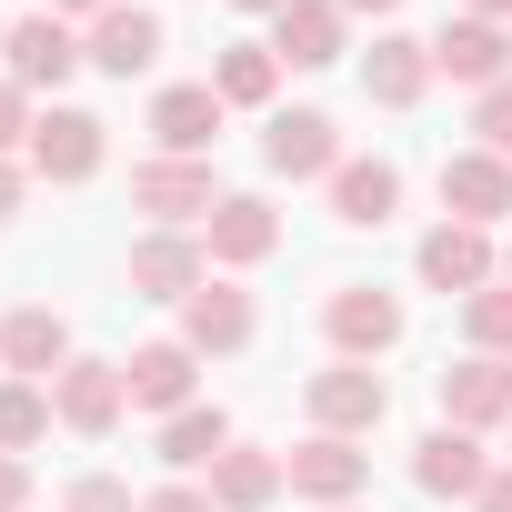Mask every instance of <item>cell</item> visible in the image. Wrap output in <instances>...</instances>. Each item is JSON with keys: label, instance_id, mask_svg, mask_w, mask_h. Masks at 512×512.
I'll list each match as a JSON object with an SVG mask.
<instances>
[{"label": "cell", "instance_id": "cell-8", "mask_svg": "<svg viewBox=\"0 0 512 512\" xmlns=\"http://www.w3.org/2000/svg\"><path fill=\"white\" fill-rule=\"evenodd\" d=\"M432 71H442V81H462V91L512 81V21H472V11H452V21L432 31Z\"/></svg>", "mask_w": 512, "mask_h": 512}, {"label": "cell", "instance_id": "cell-23", "mask_svg": "<svg viewBox=\"0 0 512 512\" xmlns=\"http://www.w3.org/2000/svg\"><path fill=\"white\" fill-rule=\"evenodd\" d=\"M201 482H211V502H221V512H272V502L292 492V482H282V452H262V442H231Z\"/></svg>", "mask_w": 512, "mask_h": 512}, {"label": "cell", "instance_id": "cell-36", "mask_svg": "<svg viewBox=\"0 0 512 512\" xmlns=\"http://www.w3.org/2000/svg\"><path fill=\"white\" fill-rule=\"evenodd\" d=\"M472 512H512V472H492V482L472 492Z\"/></svg>", "mask_w": 512, "mask_h": 512}, {"label": "cell", "instance_id": "cell-13", "mask_svg": "<svg viewBox=\"0 0 512 512\" xmlns=\"http://www.w3.org/2000/svg\"><path fill=\"white\" fill-rule=\"evenodd\" d=\"M121 382H131V412H161V422H171V412L201 402V352H191L181 332H171V342H141V352L121 362Z\"/></svg>", "mask_w": 512, "mask_h": 512}, {"label": "cell", "instance_id": "cell-7", "mask_svg": "<svg viewBox=\"0 0 512 512\" xmlns=\"http://www.w3.org/2000/svg\"><path fill=\"white\" fill-rule=\"evenodd\" d=\"M211 201H221L211 161H171V151H151V161L131 171V211H151L161 231H191V221H211Z\"/></svg>", "mask_w": 512, "mask_h": 512}, {"label": "cell", "instance_id": "cell-32", "mask_svg": "<svg viewBox=\"0 0 512 512\" xmlns=\"http://www.w3.org/2000/svg\"><path fill=\"white\" fill-rule=\"evenodd\" d=\"M141 512H221V502H211V482H161Z\"/></svg>", "mask_w": 512, "mask_h": 512}, {"label": "cell", "instance_id": "cell-33", "mask_svg": "<svg viewBox=\"0 0 512 512\" xmlns=\"http://www.w3.org/2000/svg\"><path fill=\"white\" fill-rule=\"evenodd\" d=\"M0 512H31V462L0 452Z\"/></svg>", "mask_w": 512, "mask_h": 512}, {"label": "cell", "instance_id": "cell-2", "mask_svg": "<svg viewBox=\"0 0 512 512\" xmlns=\"http://www.w3.org/2000/svg\"><path fill=\"white\" fill-rule=\"evenodd\" d=\"M302 402H312V432L372 442V432H382V412H392V382H382L372 362H322V372L302 382Z\"/></svg>", "mask_w": 512, "mask_h": 512}, {"label": "cell", "instance_id": "cell-11", "mask_svg": "<svg viewBox=\"0 0 512 512\" xmlns=\"http://www.w3.org/2000/svg\"><path fill=\"white\" fill-rule=\"evenodd\" d=\"M221 91L211 81H171V91H151V151H171V161H211V141H221Z\"/></svg>", "mask_w": 512, "mask_h": 512}, {"label": "cell", "instance_id": "cell-19", "mask_svg": "<svg viewBox=\"0 0 512 512\" xmlns=\"http://www.w3.org/2000/svg\"><path fill=\"white\" fill-rule=\"evenodd\" d=\"M412 482H422L432 502H472V492L492 482V462H482V432H462V422H432V432L412 442Z\"/></svg>", "mask_w": 512, "mask_h": 512}, {"label": "cell", "instance_id": "cell-17", "mask_svg": "<svg viewBox=\"0 0 512 512\" xmlns=\"http://www.w3.org/2000/svg\"><path fill=\"white\" fill-rule=\"evenodd\" d=\"M352 51V11L342 0H292V11H272V61L282 71H332Z\"/></svg>", "mask_w": 512, "mask_h": 512}, {"label": "cell", "instance_id": "cell-20", "mask_svg": "<svg viewBox=\"0 0 512 512\" xmlns=\"http://www.w3.org/2000/svg\"><path fill=\"white\" fill-rule=\"evenodd\" d=\"M0 372H21V382H61L71 372V322L51 302H21L11 322H0Z\"/></svg>", "mask_w": 512, "mask_h": 512}, {"label": "cell", "instance_id": "cell-38", "mask_svg": "<svg viewBox=\"0 0 512 512\" xmlns=\"http://www.w3.org/2000/svg\"><path fill=\"white\" fill-rule=\"evenodd\" d=\"M342 11H352V21H362V11H372V21H382V11H402V0H342Z\"/></svg>", "mask_w": 512, "mask_h": 512}, {"label": "cell", "instance_id": "cell-1", "mask_svg": "<svg viewBox=\"0 0 512 512\" xmlns=\"http://www.w3.org/2000/svg\"><path fill=\"white\" fill-rule=\"evenodd\" d=\"M322 332H332V362H382V352L412 332V312H402V292H382V282H342V292L322 302Z\"/></svg>", "mask_w": 512, "mask_h": 512}, {"label": "cell", "instance_id": "cell-29", "mask_svg": "<svg viewBox=\"0 0 512 512\" xmlns=\"http://www.w3.org/2000/svg\"><path fill=\"white\" fill-rule=\"evenodd\" d=\"M61 512H141V502H131V482H121V472H81V482L61 492Z\"/></svg>", "mask_w": 512, "mask_h": 512}, {"label": "cell", "instance_id": "cell-4", "mask_svg": "<svg viewBox=\"0 0 512 512\" xmlns=\"http://www.w3.org/2000/svg\"><path fill=\"white\" fill-rule=\"evenodd\" d=\"M412 272H422V292L472 302L482 282H502V251H492V231H472V221H432L422 251H412Z\"/></svg>", "mask_w": 512, "mask_h": 512}, {"label": "cell", "instance_id": "cell-14", "mask_svg": "<svg viewBox=\"0 0 512 512\" xmlns=\"http://www.w3.org/2000/svg\"><path fill=\"white\" fill-rule=\"evenodd\" d=\"M282 482L302 492V502H362V482H372V452L362 442H342V432H312L302 452H282Z\"/></svg>", "mask_w": 512, "mask_h": 512}, {"label": "cell", "instance_id": "cell-22", "mask_svg": "<svg viewBox=\"0 0 512 512\" xmlns=\"http://www.w3.org/2000/svg\"><path fill=\"white\" fill-rule=\"evenodd\" d=\"M432 81H442V71H432V41H412V31H372V51H362V91H372L382 111H412Z\"/></svg>", "mask_w": 512, "mask_h": 512}, {"label": "cell", "instance_id": "cell-5", "mask_svg": "<svg viewBox=\"0 0 512 512\" xmlns=\"http://www.w3.org/2000/svg\"><path fill=\"white\" fill-rule=\"evenodd\" d=\"M201 251H211V272H251V262H272L282 251V211L262 191H221L211 221H201Z\"/></svg>", "mask_w": 512, "mask_h": 512}, {"label": "cell", "instance_id": "cell-34", "mask_svg": "<svg viewBox=\"0 0 512 512\" xmlns=\"http://www.w3.org/2000/svg\"><path fill=\"white\" fill-rule=\"evenodd\" d=\"M21 201H31V161H0V221H21Z\"/></svg>", "mask_w": 512, "mask_h": 512}, {"label": "cell", "instance_id": "cell-12", "mask_svg": "<svg viewBox=\"0 0 512 512\" xmlns=\"http://www.w3.org/2000/svg\"><path fill=\"white\" fill-rule=\"evenodd\" d=\"M262 161H272L282 181H332L352 151H342L332 111H272V121H262Z\"/></svg>", "mask_w": 512, "mask_h": 512}, {"label": "cell", "instance_id": "cell-3", "mask_svg": "<svg viewBox=\"0 0 512 512\" xmlns=\"http://www.w3.org/2000/svg\"><path fill=\"white\" fill-rule=\"evenodd\" d=\"M21 161H31V181H61V191H71V181H91V171L111 161V121L51 101V111L31 121V151H21Z\"/></svg>", "mask_w": 512, "mask_h": 512}, {"label": "cell", "instance_id": "cell-42", "mask_svg": "<svg viewBox=\"0 0 512 512\" xmlns=\"http://www.w3.org/2000/svg\"><path fill=\"white\" fill-rule=\"evenodd\" d=\"M0 41H11V21H0Z\"/></svg>", "mask_w": 512, "mask_h": 512}, {"label": "cell", "instance_id": "cell-30", "mask_svg": "<svg viewBox=\"0 0 512 512\" xmlns=\"http://www.w3.org/2000/svg\"><path fill=\"white\" fill-rule=\"evenodd\" d=\"M31 121H41V111H31V91L0 71V161H21V151H31Z\"/></svg>", "mask_w": 512, "mask_h": 512}, {"label": "cell", "instance_id": "cell-6", "mask_svg": "<svg viewBox=\"0 0 512 512\" xmlns=\"http://www.w3.org/2000/svg\"><path fill=\"white\" fill-rule=\"evenodd\" d=\"M81 61H91V51H81V31H71L61 11H31V21H11V41H0V71H11L31 101H41V91H61Z\"/></svg>", "mask_w": 512, "mask_h": 512}, {"label": "cell", "instance_id": "cell-16", "mask_svg": "<svg viewBox=\"0 0 512 512\" xmlns=\"http://www.w3.org/2000/svg\"><path fill=\"white\" fill-rule=\"evenodd\" d=\"M201 282H211L201 231H141V241H131V292H141V302H191Z\"/></svg>", "mask_w": 512, "mask_h": 512}, {"label": "cell", "instance_id": "cell-28", "mask_svg": "<svg viewBox=\"0 0 512 512\" xmlns=\"http://www.w3.org/2000/svg\"><path fill=\"white\" fill-rule=\"evenodd\" d=\"M462 342H472V352H502V362H512V282H482V292L462 302Z\"/></svg>", "mask_w": 512, "mask_h": 512}, {"label": "cell", "instance_id": "cell-31", "mask_svg": "<svg viewBox=\"0 0 512 512\" xmlns=\"http://www.w3.org/2000/svg\"><path fill=\"white\" fill-rule=\"evenodd\" d=\"M472 131H482V151H502V161H512V81H492V91L472 101Z\"/></svg>", "mask_w": 512, "mask_h": 512}, {"label": "cell", "instance_id": "cell-25", "mask_svg": "<svg viewBox=\"0 0 512 512\" xmlns=\"http://www.w3.org/2000/svg\"><path fill=\"white\" fill-rule=\"evenodd\" d=\"M221 452H231V412H221V402H191V412L161 422V462H171V472H211Z\"/></svg>", "mask_w": 512, "mask_h": 512}, {"label": "cell", "instance_id": "cell-37", "mask_svg": "<svg viewBox=\"0 0 512 512\" xmlns=\"http://www.w3.org/2000/svg\"><path fill=\"white\" fill-rule=\"evenodd\" d=\"M462 11H472V21H512V0H462Z\"/></svg>", "mask_w": 512, "mask_h": 512}, {"label": "cell", "instance_id": "cell-40", "mask_svg": "<svg viewBox=\"0 0 512 512\" xmlns=\"http://www.w3.org/2000/svg\"><path fill=\"white\" fill-rule=\"evenodd\" d=\"M502 282H512V241H502Z\"/></svg>", "mask_w": 512, "mask_h": 512}, {"label": "cell", "instance_id": "cell-24", "mask_svg": "<svg viewBox=\"0 0 512 512\" xmlns=\"http://www.w3.org/2000/svg\"><path fill=\"white\" fill-rule=\"evenodd\" d=\"M392 211H402V171H392V161H362V151H352V161L332 171V221H342V231H382Z\"/></svg>", "mask_w": 512, "mask_h": 512}, {"label": "cell", "instance_id": "cell-26", "mask_svg": "<svg viewBox=\"0 0 512 512\" xmlns=\"http://www.w3.org/2000/svg\"><path fill=\"white\" fill-rule=\"evenodd\" d=\"M211 91H221L231 111H272V91H282V61H272V41H231V51L211 61Z\"/></svg>", "mask_w": 512, "mask_h": 512}, {"label": "cell", "instance_id": "cell-21", "mask_svg": "<svg viewBox=\"0 0 512 512\" xmlns=\"http://www.w3.org/2000/svg\"><path fill=\"white\" fill-rule=\"evenodd\" d=\"M251 332H262V322H251V292H241V282H221V272H211V282H201V292L181 302V342H191L201 362H221V352H241Z\"/></svg>", "mask_w": 512, "mask_h": 512}, {"label": "cell", "instance_id": "cell-10", "mask_svg": "<svg viewBox=\"0 0 512 512\" xmlns=\"http://www.w3.org/2000/svg\"><path fill=\"white\" fill-rule=\"evenodd\" d=\"M442 221H472V231H502L512 221V161L502 151H452L442 161Z\"/></svg>", "mask_w": 512, "mask_h": 512}, {"label": "cell", "instance_id": "cell-41", "mask_svg": "<svg viewBox=\"0 0 512 512\" xmlns=\"http://www.w3.org/2000/svg\"><path fill=\"white\" fill-rule=\"evenodd\" d=\"M332 512H362V502H332Z\"/></svg>", "mask_w": 512, "mask_h": 512}, {"label": "cell", "instance_id": "cell-9", "mask_svg": "<svg viewBox=\"0 0 512 512\" xmlns=\"http://www.w3.org/2000/svg\"><path fill=\"white\" fill-rule=\"evenodd\" d=\"M51 412H61V432H81V442H111V432H121V412H131V382H121V362H81V352H71V372L51 382Z\"/></svg>", "mask_w": 512, "mask_h": 512}, {"label": "cell", "instance_id": "cell-15", "mask_svg": "<svg viewBox=\"0 0 512 512\" xmlns=\"http://www.w3.org/2000/svg\"><path fill=\"white\" fill-rule=\"evenodd\" d=\"M442 422L462 432H512V362L502 352H462L442 372Z\"/></svg>", "mask_w": 512, "mask_h": 512}, {"label": "cell", "instance_id": "cell-39", "mask_svg": "<svg viewBox=\"0 0 512 512\" xmlns=\"http://www.w3.org/2000/svg\"><path fill=\"white\" fill-rule=\"evenodd\" d=\"M231 11H262V21H272V11H292V0H231Z\"/></svg>", "mask_w": 512, "mask_h": 512}, {"label": "cell", "instance_id": "cell-35", "mask_svg": "<svg viewBox=\"0 0 512 512\" xmlns=\"http://www.w3.org/2000/svg\"><path fill=\"white\" fill-rule=\"evenodd\" d=\"M41 11H61V21H71V31H91V21H101V11H121V0H41Z\"/></svg>", "mask_w": 512, "mask_h": 512}, {"label": "cell", "instance_id": "cell-18", "mask_svg": "<svg viewBox=\"0 0 512 512\" xmlns=\"http://www.w3.org/2000/svg\"><path fill=\"white\" fill-rule=\"evenodd\" d=\"M81 51H91V71L101 81H141V71H161V11H131V0H121V11H101L91 31H81Z\"/></svg>", "mask_w": 512, "mask_h": 512}, {"label": "cell", "instance_id": "cell-27", "mask_svg": "<svg viewBox=\"0 0 512 512\" xmlns=\"http://www.w3.org/2000/svg\"><path fill=\"white\" fill-rule=\"evenodd\" d=\"M51 382H21V372H0V452H31V442H51Z\"/></svg>", "mask_w": 512, "mask_h": 512}]
</instances>
